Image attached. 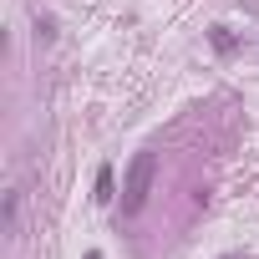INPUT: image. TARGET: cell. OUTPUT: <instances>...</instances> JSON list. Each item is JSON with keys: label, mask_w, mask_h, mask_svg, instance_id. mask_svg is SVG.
Listing matches in <instances>:
<instances>
[{"label": "cell", "mask_w": 259, "mask_h": 259, "mask_svg": "<svg viewBox=\"0 0 259 259\" xmlns=\"http://www.w3.org/2000/svg\"><path fill=\"white\" fill-rule=\"evenodd\" d=\"M16 219H21V193H6V229L16 234Z\"/></svg>", "instance_id": "3"}, {"label": "cell", "mask_w": 259, "mask_h": 259, "mask_svg": "<svg viewBox=\"0 0 259 259\" xmlns=\"http://www.w3.org/2000/svg\"><path fill=\"white\" fill-rule=\"evenodd\" d=\"M229 259H239V254H229Z\"/></svg>", "instance_id": "4"}, {"label": "cell", "mask_w": 259, "mask_h": 259, "mask_svg": "<svg viewBox=\"0 0 259 259\" xmlns=\"http://www.w3.org/2000/svg\"><path fill=\"white\" fill-rule=\"evenodd\" d=\"M92 198H97V203H112V198H117V193H112V168L97 173V193H92Z\"/></svg>", "instance_id": "2"}, {"label": "cell", "mask_w": 259, "mask_h": 259, "mask_svg": "<svg viewBox=\"0 0 259 259\" xmlns=\"http://www.w3.org/2000/svg\"><path fill=\"white\" fill-rule=\"evenodd\" d=\"M153 173H158V158H153V153H138L133 163H127V178H122V213H127V219L143 213V203H148V193H153Z\"/></svg>", "instance_id": "1"}]
</instances>
